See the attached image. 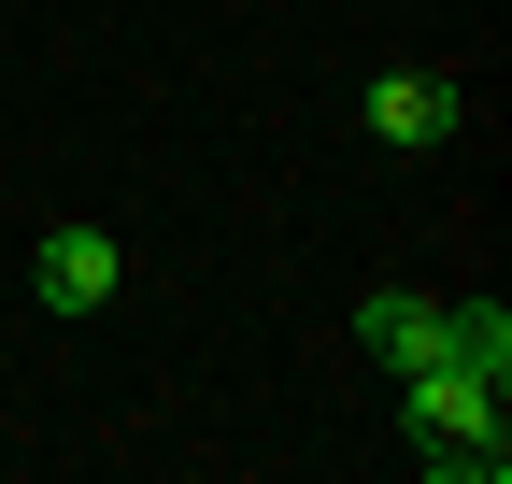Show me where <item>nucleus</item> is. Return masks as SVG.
<instances>
[{
  "label": "nucleus",
  "instance_id": "1",
  "mask_svg": "<svg viewBox=\"0 0 512 484\" xmlns=\"http://www.w3.org/2000/svg\"><path fill=\"white\" fill-rule=\"evenodd\" d=\"M399 385H413V442H427L441 484H498V470H512V442H498V385H484V371L427 356V371H399Z\"/></svg>",
  "mask_w": 512,
  "mask_h": 484
},
{
  "label": "nucleus",
  "instance_id": "4",
  "mask_svg": "<svg viewBox=\"0 0 512 484\" xmlns=\"http://www.w3.org/2000/svg\"><path fill=\"white\" fill-rule=\"evenodd\" d=\"M370 356H384V371H427V356H441V299H413V285H370Z\"/></svg>",
  "mask_w": 512,
  "mask_h": 484
},
{
  "label": "nucleus",
  "instance_id": "3",
  "mask_svg": "<svg viewBox=\"0 0 512 484\" xmlns=\"http://www.w3.org/2000/svg\"><path fill=\"white\" fill-rule=\"evenodd\" d=\"M456 86H441V72H370V143L384 157H427V143H456Z\"/></svg>",
  "mask_w": 512,
  "mask_h": 484
},
{
  "label": "nucleus",
  "instance_id": "2",
  "mask_svg": "<svg viewBox=\"0 0 512 484\" xmlns=\"http://www.w3.org/2000/svg\"><path fill=\"white\" fill-rule=\"evenodd\" d=\"M114 285H128L114 228H43V257H29V299H43V314H100Z\"/></svg>",
  "mask_w": 512,
  "mask_h": 484
},
{
  "label": "nucleus",
  "instance_id": "5",
  "mask_svg": "<svg viewBox=\"0 0 512 484\" xmlns=\"http://www.w3.org/2000/svg\"><path fill=\"white\" fill-rule=\"evenodd\" d=\"M441 356L484 371V385H512V314H498V299H441Z\"/></svg>",
  "mask_w": 512,
  "mask_h": 484
}]
</instances>
